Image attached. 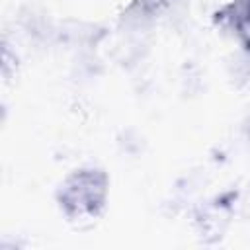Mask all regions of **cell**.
<instances>
[{"instance_id": "cell-1", "label": "cell", "mask_w": 250, "mask_h": 250, "mask_svg": "<svg viewBox=\"0 0 250 250\" xmlns=\"http://www.w3.org/2000/svg\"><path fill=\"white\" fill-rule=\"evenodd\" d=\"M107 195V176L96 168L76 170L59 189V203L70 221L96 219Z\"/></svg>"}, {"instance_id": "cell-2", "label": "cell", "mask_w": 250, "mask_h": 250, "mask_svg": "<svg viewBox=\"0 0 250 250\" xmlns=\"http://www.w3.org/2000/svg\"><path fill=\"white\" fill-rule=\"evenodd\" d=\"M246 18L250 20V0H246Z\"/></svg>"}]
</instances>
